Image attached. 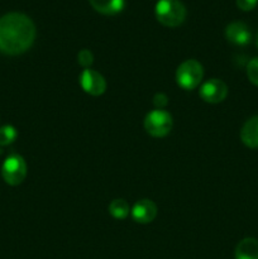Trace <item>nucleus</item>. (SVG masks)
<instances>
[{
  "label": "nucleus",
  "instance_id": "1",
  "mask_svg": "<svg viewBox=\"0 0 258 259\" xmlns=\"http://www.w3.org/2000/svg\"><path fill=\"white\" fill-rule=\"evenodd\" d=\"M35 39V25L23 13H8L0 18V52L9 56L24 53Z\"/></svg>",
  "mask_w": 258,
  "mask_h": 259
},
{
  "label": "nucleus",
  "instance_id": "2",
  "mask_svg": "<svg viewBox=\"0 0 258 259\" xmlns=\"http://www.w3.org/2000/svg\"><path fill=\"white\" fill-rule=\"evenodd\" d=\"M154 12L157 20L166 27H179L186 18V8L180 0H159Z\"/></svg>",
  "mask_w": 258,
  "mask_h": 259
},
{
  "label": "nucleus",
  "instance_id": "3",
  "mask_svg": "<svg viewBox=\"0 0 258 259\" xmlns=\"http://www.w3.org/2000/svg\"><path fill=\"white\" fill-rule=\"evenodd\" d=\"M204 76L201 63L196 60H187L179 66L176 71V81L184 90H194L200 85Z\"/></svg>",
  "mask_w": 258,
  "mask_h": 259
},
{
  "label": "nucleus",
  "instance_id": "4",
  "mask_svg": "<svg viewBox=\"0 0 258 259\" xmlns=\"http://www.w3.org/2000/svg\"><path fill=\"white\" fill-rule=\"evenodd\" d=\"M2 175L8 185L18 186L22 184L27 176V164L24 158L19 154H10L3 163Z\"/></svg>",
  "mask_w": 258,
  "mask_h": 259
},
{
  "label": "nucleus",
  "instance_id": "5",
  "mask_svg": "<svg viewBox=\"0 0 258 259\" xmlns=\"http://www.w3.org/2000/svg\"><path fill=\"white\" fill-rule=\"evenodd\" d=\"M144 128L152 137L156 138L166 137L172 129V116L161 109L151 111L144 119Z\"/></svg>",
  "mask_w": 258,
  "mask_h": 259
},
{
  "label": "nucleus",
  "instance_id": "6",
  "mask_svg": "<svg viewBox=\"0 0 258 259\" xmlns=\"http://www.w3.org/2000/svg\"><path fill=\"white\" fill-rule=\"evenodd\" d=\"M228 95V88L222 80L211 78L200 88V98L210 104L222 103Z\"/></svg>",
  "mask_w": 258,
  "mask_h": 259
},
{
  "label": "nucleus",
  "instance_id": "7",
  "mask_svg": "<svg viewBox=\"0 0 258 259\" xmlns=\"http://www.w3.org/2000/svg\"><path fill=\"white\" fill-rule=\"evenodd\" d=\"M80 83L81 88L83 89V91L93 96L101 95V94L105 93L106 90L105 78H104L100 73L96 72V71L94 70H90V68H86V70H83V72L81 73Z\"/></svg>",
  "mask_w": 258,
  "mask_h": 259
},
{
  "label": "nucleus",
  "instance_id": "8",
  "mask_svg": "<svg viewBox=\"0 0 258 259\" xmlns=\"http://www.w3.org/2000/svg\"><path fill=\"white\" fill-rule=\"evenodd\" d=\"M225 37L235 46H247L252 39V33L243 22H233L225 29Z\"/></svg>",
  "mask_w": 258,
  "mask_h": 259
},
{
  "label": "nucleus",
  "instance_id": "9",
  "mask_svg": "<svg viewBox=\"0 0 258 259\" xmlns=\"http://www.w3.org/2000/svg\"><path fill=\"white\" fill-rule=\"evenodd\" d=\"M157 215V206L151 200H141L132 209V217L137 223L148 224L153 222Z\"/></svg>",
  "mask_w": 258,
  "mask_h": 259
},
{
  "label": "nucleus",
  "instance_id": "10",
  "mask_svg": "<svg viewBox=\"0 0 258 259\" xmlns=\"http://www.w3.org/2000/svg\"><path fill=\"white\" fill-rule=\"evenodd\" d=\"M240 139L249 148H258V115L245 121L240 131Z\"/></svg>",
  "mask_w": 258,
  "mask_h": 259
},
{
  "label": "nucleus",
  "instance_id": "11",
  "mask_svg": "<svg viewBox=\"0 0 258 259\" xmlns=\"http://www.w3.org/2000/svg\"><path fill=\"white\" fill-rule=\"evenodd\" d=\"M235 259H258V240L245 238L238 243L235 248Z\"/></svg>",
  "mask_w": 258,
  "mask_h": 259
},
{
  "label": "nucleus",
  "instance_id": "12",
  "mask_svg": "<svg viewBox=\"0 0 258 259\" xmlns=\"http://www.w3.org/2000/svg\"><path fill=\"white\" fill-rule=\"evenodd\" d=\"M96 12L105 15H115L124 8V0H89Z\"/></svg>",
  "mask_w": 258,
  "mask_h": 259
},
{
  "label": "nucleus",
  "instance_id": "13",
  "mask_svg": "<svg viewBox=\"0 0 258 259\" xmlns=\"http://www.w3.org/2000/svg\"><path fill=\"white\" fill-rule=\"evenodd\" d=\"M129 211H131V209H129L128 202L123 199L114 200L109 205V212L115 219H125L128 217Z\"/></svg>",
  "mask_w": 258,
  "mask_h": 259
},
{
  "label": "nucleus",
  "instance_id": "14",
  "mask_svg": "<svg viewBox=\"0 0 258 259\" xmlns=\"http://www.w3.org/2000/svg\"><path fill=\"white\" fill-rule=\"evenodd\" d=\"M17 129L12 125H4L0 128V146H9L17 139Z\"/></svg>",
  "mask_w": 258,
  "mask_h": 259
},
{
  "label": "nucleus",
  "instance_id": "15",
  "mask_svg": "<svg viewBox=\"0 0 258 259\" xmlns=\"http://www.w3.org/2000/svg\"><path fill=\"white\" fill-rule=\"evenodd\" d=\"M247 76L253 85L258 86V57L252 58L247 65Z\"/></svg>",
  "mask_w": 258,
  "mask_h": 259
},
{
  "label": "nucleus",
  "instance_id": "16",
  "mask_svg": "<svg viewBox=\"0 0 258 259\" xmlns=\"http://www.w3.org/2000/svg\"><path fill=\"white\" fill-rule=\"evenodd\" d=\"M77 61H78V63L82 66V67H85V68L90 67L94 62V56H93V53H91V51H89V50L80 51L77 55Z\"/></svg>",
  "mask_w": 258,
  "mask_h": 259
},
{
  "label": "nucleus",
  "instance_id": "17",
  "mask_svg": "<svg viewBox=\"0 0 258 259\" xmlns=\"http://www.w3.org/2000/svg\"><path fill=\"white\" fill-rule=\"evenodd\" d=\"M257 3L258 0H237L238 8L243 12H249V10L254 9Z\"/></svg>",
  "mask_w": 258,
  "mask_h": 259
},
{
  "label": "nucleus",
  "instance_id": "18",
  "mask_svg": "<svg viewBox=\"0 0 258 259\" xmlns=\"http://www.w3.org/2000/svg\"><path fill=\"white\" fill-rule=\"evenodd\" d=\"M167 103H168V99H167V96L164 95V94L159 93L154 95L153 104L157 109H161L162 110V108H164V106L167 105Z\"/></svg>",
  "mask_w": 258,
  "mask_h": 259
},
{
  "label": "nucleus",
  "instance_id": "19",
  "mask_svg": "<svg viewBox=\"0 0 258 259\" xmlns=\"http://www.w3.org/2000/svg\"><path fill=\"white\" fill-rule=\"evenodd\" d=\"M257 47H258V33H257Z\"/></svg>",
  "mask_w": 258,
  "mask_h": 259
}]
</instances>
